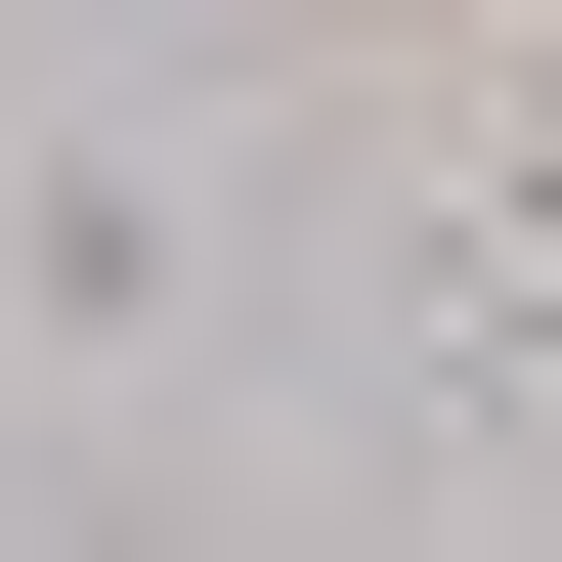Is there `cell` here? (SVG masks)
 <instances>
[{"label":"cell","instance_id":"1","mask_svg":"<svg viewBox=\"0 0 562 562\" xmlns=\"http://www.w3.org/2000/svg\"><path fill=\"white\" fill-rule=\"evenodd\" d=\"M390 44H562V0H390Z\"/></svg>","mask_w":562,"mask_h":562}]
</instances>
